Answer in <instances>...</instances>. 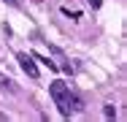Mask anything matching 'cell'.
Returning a JSON list of instances; mask_svg holds the SVG:
<instances>
[{
	"instance_id": "cell-1",
	"label": "cell",
	"mask_w": 127,
	"mask_h": 122,
	"mask_svg": "<svg viewBox=\"0 0 127 122\" xmlns=\"http://www.w3.org/2000/svg\"><path fill=\"white\" fill-rule=\"evenodd\" d=\"M49 95L54 98V103L60 106V111H62V117H70V109H68V95H70V87L65 84V81H51L49 84Z\"/></svg>"
},
{
	"instance_id": "cell-2",
	"label": "cell",
	"mask_w": 127,
	"mask_h": 122,
	"mask_svg": "<svg viewBox=\"0 0 127 122\" xmlns=\"http://www.w3.org/2000/svg\"><path fill=\"white\" fill-rule=\"evenodd\" d=\"M16 60H19L22 71H25L30 79H38V65H35V57H32V54H25V52H19V54H16Z\"/></svg>"
},
{
	"instance_id": "cell-3",
	"label": "cell",
	"mask_w": 127,
	"mask_h": 122,
	"mask_svg": "<svg viewBox=\"0 0 127 122\" xmlns=\"http://www.w3.org/2000/svg\"><path fill=\"white\" fill-rule=\"evenodd\" d=\"M0 87H3V90H8V92H19V87H16L8 76H3V73H0Z\"/></svg>"
},
{
	"instance_id": "cell-4",
	"label": "cell",
	"mask_w": 127,
	"mask_h": 122,
	"mask_svg": "<svg viewBox=\"0 0 127 122\" xmlns=\"http://www.w3.org/2000/svg\"><path fill=\"white\" fill-rule=\"evenodd\" d=\"M103 114H105V117L111 120V117H116V109H114L111 103H105V109H103Z\"/></svg>"
},
{
	"instance_id": "cell-5",
	"label": "cell",
	"mask_w": 127,
	"mask_h": 122,
	"mask_svg": "<svg viewBox=\"0 0 127 122\" xmlns=\"http://www.w3.org/2000/svg\"><path fill=\"white\" fill-rule=\"evenodd\" d=\"M89 5L92 8H100V0H89Z\"/></svg>"
},
{
	"instance_id": "cell-6",
	"label": "cell",
	"mask_w": 127,
	"mask_h": 122,
	"mask_svg": "<svg viewBox=\"0 0 127 122\" xmlns=\"http://www.w3.org/2000/svg\"><path fill=\"white\" fill-rule=\"evenodd\" d=\"M5 3H8V5H19V0H5Z\"/></svg>"
}]
</instances>
